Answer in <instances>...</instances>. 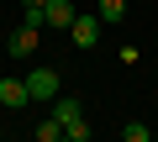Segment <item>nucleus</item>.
Segmentation results:
<instances>
[{"label":"nucleus","instance_id":"7","mask_svg":"<svg viewBox=\"0 0 158 142\" xmlns=\"http://www.w3.org/2000/svg\"><path fill=\"white\" fill-rule=\"evenodd\" d=\"M100 21H127V0H100Z\"/></svg>","mask_w":158,"mask_h":142},{"label":"nucleus","instance_id":"13","mask_svg":"<svg viewBox=\"0 0 158 142\" xmlns=\"http://www.w3.org/2000/svg\"><path fill=\"white\" fill-rule=\"evenodd\" d=\"M153 142H158V137H153Z\"/></svg>","mask_w":158,"mask_h":142},{"label":"nucleus","instance_id":"8","mask_svg":"<svg viewBox=\"0 0 158 142\" xmlns=\"http://www.w3.org/2000/svg\"><path fill=\"white\" fill-rule=\"evenodd\" d=\"M121 142H153V132H148L142 121H127V126H121Z\"/></svg>","mask_w":158,"mask_h":142},{"label":"nucleus","instance_id":"2","mask_svg":"<svg viewBox=\"0 0 158 142\" xmlns=\"http://www.w3.org/2000/svg\"><path fill=\"white\" fill-rule=\"evenodd\" d=\"M69 37H74V47H100V16H74V26H69Z\"/></svg>","mask_w":158,"mask_h":142},{"label":"nucleus","instance_id":"10","mask_svg":"<svg viewBox=\"0 0 158 142\" xmlns=\"http://www.w3.org/2000/svg\"><path fill=\"white\" fill-rule=\"evenodd\" d=\"M63 137H74V142H90V121H85V116H79L74 126H63Z\"/></svg>","mask_w":158,"mask_h":142},{"label":"nucleus","instance_id":"1","mask_svg":"<svg viewBox=\"0 0 158 142\" xmlns=\"http://www.w3.org/2000/svg\"><path fill=\"white\" fill-rule=\"evenodd\" d=\"M27 79V95L32 100H58V74L53 68H32V74H21Z\"/></svg>","mask_w":158,"mask_h":142},{"label":"nucleus","instance_id":"11","mask_svg":"<svg viewBox=\"0 0 158 142\" xmlns=\"http://www.w3.org/2000/svg\"><path fill=\"white\" fill-rule=\"evenodd\" d=\"M48 6V0H21V11H42Z\"/></svg>","mask_w":158,"mask_h":142},{"label":"nucleus","instance_id":"5","mask_svg":"<svg viewBox=\"0 0 158 142\" xmlns=\"http://www.w3.org/2000/svg\"><path fill=\"white\" fill-rule=\"evenodd\" d=\"M42 16H48V26H63V32H69L79 11H74V0H48V6H42Z\"/></svg>","mask_w":158,"mask_h":142},{"label":"nucleus","instance_id":"4","mask_svg":"<svg viewBox=\"0 0 158 142\" xmlns=\"http://www.w3.org/2000/svg\"><path fill=\"white\" fill-rule=\"evenodd\" d=\"M32 95H27V79L21 74H6V79H0V105H11V111H21Z\"/></svg>","mask_w":158,"mask_h":142},{"label":"nucleus","instance_id":"3","mask_svg":"<svg viewBox=\"0 0 158 142\" xmlns=\"http://www.w3.org/2000/svg\"><path fill=\"white\" fill-rule=\"evenodd\" d=\"M6 53L11 58H37V26H16L6 37Z\"/></svg>","mask_w":158,"mask_h":142},{"label":"nucleus","instance_id":"6","mask_svg":"<svg viewBox=\"0 0 158 142\" xmlns=\"http://www.w3.org/2000/svg\"><path fill=\"white\" fill-rule=\"evenodd\" d=\"M79 116H85V100H74V95H58V100H53V121H58V126H74Z\"/></svg>","mask_w":158,"mask_h":142},{"label":"nucleus","instance_id":"12","mask_svg":"<svg viewBox=\"0 0 158 142\" xmlns=\"http://www.w3.org/2000/svg\"><path fill=\"white\" fill-rule=\"evenodd\" d=\"M58 142H74V137H58Z\"/></svg>","mask_w":158,"mask_h":142},{"label":"nucleus","instance_id":"9","mask_svg":"<svg viewBox=\"0 0 158 142\" xmlns=\"http://www.w3.org/2000/svg\"><path fill=\"white\" fill-rule=\"evenodd\" d=\"M58 137H63V126H58L53 116H48V121H37V142H58Z\"/></svg>","mask_w":158,"mask_h":142}]
</instances>
